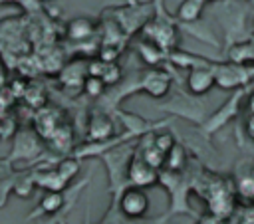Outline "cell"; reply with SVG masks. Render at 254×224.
I'll return each mask as SVG.
<instances>
[{"label": "cell", "instance_id": "6da1fadb", "mask_svg": "<svg viewBox=\"0 0 254 224\" xmlns=\"http://www.w3.org/2000/svg\"><path fill=\"white\" fill-rule=\"evenodd\" d=\"M119 208L127 218H141L149 210V196L143 188H125L119 198Z\"/></svg>", "mask_w": 254, "mask_h": 224}, {"label": "cell", "instance_id": "7a4b0ae2", "mask_svg": "<svg viewBox=\"0 0 254 224\" xmlns=\"http://www.w3.org/2000/svg\"><path fill=\"white\" fill-rule=\"evenodd\" d=\"M129 180L133 182V186L137 188H147V186H153L157 180H159V172L157 168H153L149 163H145L141 157H133L131 163H129Z\"/></svg>", "mask_w": 254, "mask_h": 224}, {"label": "cell", "instance_id": "3957f363", "mask_svg": "<svg viewBox=\"0 0 254 224\" xmlns=\"http://www.w3.org/2000/svg\"><path fill=\"white\" fill-rule=\"evenodd\" d=\"M214 69L212 67H206V65H194L190 71H189V77H187V85H189V91L194 93V95H202L206 91H210V87L214 85Z\"/></svg>", "mask_w": 254, "mask_h": 224}, {"label": "cell", "instance_id": "277c9868", "mask_svg": "<svg viewBox=\"0 0 254 224\" xmlns=\"http://www.w3.org/2000/svg\"><path fill=\"white\" fill-rule=\"evenodd\" d=\"M113 135V121L105 113H93L87 125V137L91 141H107Z\"/></svg>", "mask_w": 254, "mask_h": 224}, {"label": "cell", "instance_id": "5b68a950", "mask_svg": "<svg viewBox=\"0 0 254 224\" xmlns=\"http://www.w3.org/2000/svg\"><path fill=\"white\" fill-rule=\"evenodd\" d=\"M93 32H95V24L89 18H73V20H69V24L65 28L67 38L73 42H83V40L91 38Z\"/></svg>", "mask_w": 254, "mask_h": 224}, {"label": "cell", "instance_id": "8992f818", "mask_svg": "<svg viewBox=\"0 0 254 224\" xmlns=\"http://www.w3.org/2000/svg\"><path fill=\"white\" fill-rule=\"evenodd\" d=\"M169 75L163 71H149L145 81H143V89L147 93H151L153 97H163L169 91Z\"/></svg>", "mask_w": 254, "mask_h": 224}, {"label": "cell", "instance_id": "52a82bcc", "mask_svg": "<svg viewBox=\"0 0 254 224\" xmlns=\"http://www.w3.org/2000/svg\"><path fill=\"white\" fill-rule=\"evenodd\" d=\"M204 0H183L177 10V18L181 22H196L202 14Z\"/></svg>", "mask_w": 254, "mask_h": 224}, {"label": "cell", "instance_id": "ba28073f", "mask_svg": "<svg viewBox=\"0 0 254 224\" xmlns=\"http://www.w3.org/2000/svg\"><path fill=\"white\" fill-rule=\"evenodd\" d=\"M64 206V194L58 190H46V194L40 200V212L44 214H56Z\"/></svg>", "mask_w": 254, "mask_h": 224}, {"label": "cell", "instance_id": "9c48e42d", "mask_svg": "<svg viewBox=\"0 0 254 224\" xmlns=\"http://www.w3.org/2000/svg\"><path fill=\"white\" fill-rule=\"evenodd\" d=\"M77 170H79V161H75V159H64L56 168V172L62 176V180L65 184H67V180H71L77 174Z\"/></svg>", "mask_w": 254, "mask_h": 224}, {"label": "cell", "instance_id": "30bf717a", "mask_svg": "<svg viewBox=\"0 0 254 224\" xmlns=\"http://www.w3.org/2000/svg\"><path fill=\"white\" fill-rule=\"evenodd\" d=\"M165 165L171 168V170H181L183 165H185V151L181 145H175L167 155H165Z\"/></svg>", "mask_w": 254, "mask_h": 224}, {"label": "cell", "instance_id": "8fae6325", "mask_svg": "<svg viewBox=\"0 0 254 224\" xmlns=\"http://www.w3.org/2000/svg\"><path fill=\"white\" fill-rule=\"evenodd\" d=\"M81 87H83L85 95H89V97H99L105 91V83L101 81V77H95V75H85Z\"/></svg>", "mask_w": 254, "mask_h": 224}, {"label": "cell", "instance_id": "7c38bea8", "mask_svg": "<svg viewBox=\"0 0 254 224\" xmlns=\"http://www.w3.org/2000/svg\"><path fill=\"white\" fill-rule=\"evenodd\" d=\"M141 159L145 161V163H149L153 168H159L161 165H165V155L151 143V145H147V147H143V155H141Z\"/></svg>", "mask_w": 254, "mask_h": 224}, {"label": "cell", "instance_id": "4fadbf2b", "mask_svg": "<svg viewBox=\"0 0 254 224\" xmlns=\"http://www.w3.org/2000/svg\"><path fill=\"white\" fill-rule=\"evenodd\" d=\"M99 77L105 83V87L107 85H115L121 79V67L117 63H105V67H103V71H101Z\"/></svg>", "mask_w": 254, "mask_h": 224}, {"label": "cell", "instance_id": "5bb4252c", "mask_svg": "<svg viewBox=\"0 0 254 224\" xmlns=\"http://www.w3.org/2000/svg\"><path fill=\"white\" fill-rule=\"evenodd\" d=\"M38 184H42V186H46L48 190H62L64 186H65V182L62 180V176L56 172V170H52V172H46L40 180H38Z\"/></svg>", "mask_w": 254, "mask_h": 224}, {"label": "cell", "instance_id": "9a60e30c", "mask_svg": "<svg viewBox=\"0 0 254 224\" xmlns=\"http://www.w3.org/2000/svg\"><path fill=\"white\" fill-rule=\"evenodd\" d=\"M153 145L163 153V155H167L177 143H175V139H173V135L171 133H159V135H155L153 137Z\"/></svg>", "mask_w": 254, "mask_h": 224}, {"label": "cell", "instance_id": "2e32d148", "mask_svg": "<svg viewBox=\"0 0 254 224\" xmlns=\"http://www.w3.org/2000/svg\"><path fill=\"white\" fill-rule=\"evenodd\" d=\"M117 57H119V48L115 44H103L97 56V59H101L103 63H115Z\"/></svg>", "mask_w": 254, "mask_h": 224}, {"label": "cell", "instance_id": "e0dca14e", "mask_svg": "<svg viewBox=\"0 0 254 224\" xmlns=\"http://www.w3.org/2000/svg\"><path fill=\"white\" fill-rule=\"evenodd\" d=\"M139 50H141V56H143L149 63H157V61H161V48H159V46L153 44V48H151V52H149V50H147V44L141 42V44H139Z\"/></svg>", "mask_w": 254, "mask_h": 224}, {"label": "cell", "instance_id": "ac0fdd59", "mask_svg": "<svg viewBox=\"0 0 254 224\" xmlns=\"http://www.w3.org/2000/svg\"><path fill=\"white\" fill-rule=\"evenodd\" d=\"M244 129H246V135L254 141V115H248V119H246V125H244Z\"/></svg>", "mask_w": 254, "mask_h": 224}, {"label": "cell", "instance_id": "d6986e66", "mask_svg": "<svg viewBox=\"0 0 254 224\" xmlns=\"http://www.w3.org/2000/svg\"><path fill=\"white\" fill-rule=\"evenodd\" d=\"M246 107H248V113L254 115V91L248 95V101H246Z\"/></svg>", "mask_w": 254, "mask_h": 224}, {"label": "cell", "instance_id": "ffe728a7", "mask_svg": "<svg viewBox=\"0 0 254 224\" xmlns=\"http://www.w3.org/2000/svg\"><path fill=\"white\" fill-rule=\"evenodd\" d=\"M6 85V69L0 65V89Z\"/></svg>", "mask_w": 254, "mask_h": 224}, {"label": "cell", "instance_id": "44dd1931", "mask_svg": "<svg viewBox=\"0 0 254 224\" xmlns=\"http://www.w3.org/2000/svg\"><path fill=\"white\" fill-rule=\"evenodd\" d=\"M58 224H67V222H64V220H60V222H58Z\"/></svg>", "mask_w": 254, "mask_h": 224}, {"label": "cell", "instance_id": "7402d4cb", "mask_svg": "<svg viewBox=\"0 0 254 224\" xmlns=\"http://www.w3.org/2000/svg\"><path fill=\"white\" fill-rule=\"evenodd\" d=\"M42 2H52V0H42Z\"/></svg>", "mask_w": 254, "mask_h": 224}, {"label": "cell", "instance_id": "603a6c76", "mask_svg": "<svg viewBox=\"0 0 254 224\" xmlns=\"http://www.w3.org/2000/svg\"><path fill=\"white\" fill-rule=\"evenodd\" d=\"M204 2H210V0H204Z\"/></svg>", "mask_w": 254, "mask_h": 224}, {"label": "cell", "instance_id": "cb8c5ba5", "mask_svg": "<svg viewBox=\"0 0 254 224\" xmlns=\"http://www.w3.org/2000/svg\"><path fill=\"white\" fill-rule=\"evenodd\" d=\"M0 2H2V0H0Z\"/></svg>", "mask_w": 254, "mask_h": 224}]
</instances>
